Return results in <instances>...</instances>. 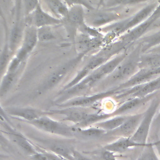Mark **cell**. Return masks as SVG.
I'll use <instances>...</instances> for the list:
<instances>
[{
	"label": "cell",
	"instance_id": "cell-21",
	"mask_svg": "<svg viewBox=\"0 0 160 160\" xmlns=\"http://www.w3.org/2000/svg\"><path fill=\"white\" fill-rule=\"evenodd\" d=\"M50 13L54 17L62 19L68 11L69 7L63 0H43Z\"/></svg>",
	"mask_w": 160,
	"mask_h": 160
},
{
	"label": "cell",
	"instance_id": "cell-19",
	"mask_svg": "<svg viewBox=\"0 0 160 160\" xmlns=\"http://www.w3.org/2000/svg\"><path fill=\"white\" fill-rule=\"evenodd\" d=\"M148 144L149 142H147L146 144L137 142L133 141L131 138H119L116 141L104 146V148L115 153H122L130 148L134 147L143 148Z\"/></svg>",
	"mask_w": 160,
	"mask_h": 160
},
{
	"label": "cell",
	"instance_id": "cell-4",
	"mask_svg": "<svg viewBox=\"0 0 160 160\" xmlns=\"http://www.w3.org/2000/svg\"><path fill=\"white\" fill-rule=\"evenodd\" d=\"M86 54V52H79L78 56L54 70L34 90L32 97H39L56 87L68 73L79 63Z\"/></svg>",
	"mask_w": 160,
	"mask_h": 160
},
{
	"label": "cell",
	"instance_id": "cell-11",
	"mask_svg": "<svg viewBox=\"0 0 160 160\" xmlns=\"http://www.w3.org/2000/svg\"><path fill=\"white\" fill-rule=\"evenodd\" d=\"M121 15L112 11L92 10L85 13V22L89 26L98 28L120 20Z\"/></svg>",
	"mask_w": 160,
	"mask_h": 160
},
{
	"label": "cell",
	"instance_id": "cell-25",
	"mask_svg": "<svg viewBox=\"0 0 160 160\" xmlns=\"http://www.w3.org/2000/svg\"><path fill=\"white\" fill-rule=\"evenodd\" d=\"M159 67H160V53L146 52L141 54L139 69H153Z\"/></svg>",
	"mask_w": 160,
	"mask_h": 160
},
{
	"label": "cell",
	"instance_id": "cell-31",
	"mask_svg": "<svg viewBox=\"0 0 160 160\" xmlns=\"http://www.w3.org/2000/svg\"><path fill=\"white\" fill-rule=\"evenodd\" d=\"M159 132H160V111L158 112V114L154 117L152 121L149 133L151 134V138L155 139L158 137V134Z\"/></svg>",
	"mask_w": 160,
	"mask_h": 160
},
{
	"label": "cell",
	"instance_id": "cell-9",
	"mask_svg": "<svg viewBox=\"0 0 160 160\" xmlns=\"http://www.w3.org/2000/svg\"><path fill=\"white\" fill-rule=\"evenodd\" d=\"M159 18L160 2L158 3L154 11L144 21H143L134 28L122 34L117 40L121 41L129 48H130L134 42L143 36L150 28V27L154 24V22H155Z\"/></svg>",
	"mask_w": 160,
	"mask_h": 160
},
{
	"label": "cell",
	"instance_id": "cell-29",
	"mask_svg": "<svg viewBox=\"0 0 160 160\" xmlns=\"http://www.w3.org/2000/svg\"><path fill=\"white\" fill-rule=\"evenodd\" d=\"M37 34L38 41L41 42H47L56 39L51 26H44L37 28Z\"/></svg>",
	"mask_w": 160,
	"mask_h": 160
},
{
	"label": "cell",
	"instance_id": "cell-7",
	"mask_svg": "<svg viewBox=\"0 0 160 160\" xmlns=\"http://www.w3.org/2000/svg\"><path fill=\"white\" fill-rule=\"evenodd\" d=\"M28 123L45 132L65 138L72 137L76 129L74 127L68 126L62 122L54 120L47 115Z\"/></svg>",
	"mask_w": 160,
	"mask_h": 160
},
{
	"label": "cell",
	"instance_id": "cell-36",
	"mask_svg": "<svg viewBox=\"0 0 160 160\" xmlns=\"http://www.w3.org/2000/svg\"><path fill=\"white\" fill-rule=\"evenodd\" d=\"M0 147L4 149H12V146L9 140L6 138L1 130H0Z\"/></svg>",
	"mask_w": 160,
	"mask_h": 160
},
{
	"label": "cell",
	"instance_id": "cell-12",
	"mask_svg": "<svg viewBox=\"0 0 160 160\" xmlns=\"http://www.w3.org/2000/svg\"><path fill=\"white\" fill-rule=\"evenodd\" d=\"M25 21L26 25L32 24L36 28L61 24V19L54 17L51 13L46 11L42 8L40 2L32 13L28 17L25 18Z\"/></svg>",
	"mask_w": 160,
	"mask_h": 160
},
{
	"label": "cell",
	"instance_id": "cell-41",
	"mask_svg": "<svg viewBox=\"0 0 160 160\" xmlns=\"http://www.w3.org/2000/svg\"><path fill=\"white\" fill-rule=\"evenodd\" d=\"M8 158V156L0 153V160H7Z\"/></svg>",
	"mask_w": 160,
	"mask_h": 160
},
{
	"label": "cell",
	"instance_id": "cell-3",
	"mask_svg": "<svg viewBox=\"0 0 160 160\" xmlns=\"http://www.w3.org/2000/svg\"><path fill=\"white\" fill-rule=\"evenodd\" d=\"M132 49L126 58L120 62L116 68L106 76L108 84H121L129 79L139 70V62L141 52V46L133 43Z\"/></svg>",
	"mask_w": 160,
	"mask_h": 160
},
{
	"label": "cell",
	"instance_id": "cell-5",
	"mask_svg": "<svg viewBox=\"0 0 160 160\" xmlns=\"http://www.w3.org/2000/svg\"><path fill=\"white\" fill-rule=\"evenodd\" d=\"M38 41L37 28L32 24L26 25L21 44L12 58L8 69L16 70L24 65Z\"/></svg>",
	"mask_w": 160,
	"mask_h": 160
},
{
	"label": "cell",
	"instance_id": "cell-6",
	"mask_svg": "<svg viewBox=\"0 0 160 160\" xmlns=\"http://www.w3.org/2000/svg\"><path fill=\"white\" fill-rule=\"evenodd\" d=\"M160 106V96L157 94L151 100L147 109L144 112L143 117L138 128L131 138L139 143L146 144L152 121Z\"/></svg>",
	"mask_w": 160,
	"mask_h": 160
},
{
	"label": "cell",
	"instance_id": "cell-15",
	"mask_svg": "<svg viewBox=\"0 0 160 160\" xmlns=\"http://www.w3.org/2000/svg\"><path fill=\"white\" fill-rule=\"evenodd\" d=\"M1 126L4 130H1L5 134L9 136L16 144H17L26 154L29 156L36 153L38 150L21 133L14 129V127L6 122L2 121Z\"/></svg>",
	"mask_w": 160,
	"mask_h": 160
},
{
	"label": "cell",
	"instance_id": "cell-24",
	"mask_svg": "<svg viewBox=\"0 0 160 160\" xmlns=\"http://www.w3.org/2000/svg\"><path fill=\"white\" fill-rule=\"evenodd\" d=\"M130 115H119L109 118L106 120L98 122L94 124L96 127L101 128L106 132L112 131L120 126Z\"/></svg>",
	"mask_w": 160,
	"mask_h": 160
},
{
	"label": "cell",
	"instance_id": "cell-43",
	"mask_svg": "<svg viewBox=\"0 0 160 160\" xmlns=\"http://www.w3.org/2000/svg\"><path fill=\"white\" fill-rule=\"evenodd\" d=\"M2 121H1V120H0V125H1V122H2Z\"/></svg>",
	"mask_w": 160,
	"mask_h": 160
},
{
	"label": "cell",
	"instance_id": "cell-35",
	"mask_svg": "<svg viewBox=\"0 0 160 160\" xmlns=\"http://www.w3.org/2000/svg\"><path fill=\"white\" fill-rule=\"evenodd\" d=\"M100 156L102 160H117V156L115 152L104 148L101 152Z\"/></svg>",
	"mask_w": 160,
	"mask_h": 160
},
{
	"label": "cell",
	"instance_id": "cell-30",
	"mask_svg": "<svg viewBox=\"0 0 160 160\" xmlns=\"http://www.w3.org/2000/svg\"><path fill=\"white\" fill-rule=\"evenodd\" d=\"M39 2V0H22V10L25 18L32 13Z\"/></svg>",
	"mask_w": 160,
	"mask_h": 160
},
{
	"label": "cell",
	"instance_id": "cell-26",
	"mask_svg": "<svg viewBox=\"0 0 160 160\" xmlns=\"http://www.w3.org/2000/svg\"><path fill=\"white\" fill-rule=\"evenodd\" d=\"M13 56L14 54L9 49L8 44V36L6 35V43L1 53L0 54V81L4 74L6 73Z\"/></svg>",
	"mask_w": 160,
	"mask_h": 160
},
{
	"label": "cell",
	"instance_id": "cell-17",
	"mask_svg": "<svg viewBox=\"0 0 160 160\" xmlns=\"http://www.w3.org/2000/svg\"><path fill=\"white\" fill-rule=\"evenodd\" d=\"M86 108L81 107H68L62 108L58 109L50 110L46 111V115H59L62 116V119L72 122L75 126L79 124L89 112L86 111Z\"/></svg>",
	"mask_w": 160,
	"mask_h": 160
},
{
	"label": "cell",
	"instance_id": "cell-42",
	"mask_svg": "<svg viewBox=\"0 0 160 160\" xmlns=\"http://www.w3.org/2000/svg\"><path fill=\"white\" fill-rule=\"evenodd\" d=\"M104 3H105V0H99L98 5V8H99L100 6H104Z\"/></svg>",
	"mask_w": 160,
	"mask_h": 160
},
{
	"label": "cell",
	"instance_id": "cell-40",
	"mask_svg": "<svg viewBox=\"0 0 160 160\" xmlns=\"http://www.w3.org/2000/svg\"><path fill=\"white\" fill-rule=\"evenodd\" d=\"M146 52H154V53H160V44L155 46L151 49H150L149 50H148Z\"/></svg>",
	"mask_w": 160,
	"mask_h": 160
},
{
	"label": "cell",
	"instance_id": "cell-33",
	"mask_svg": "<svg viewBox=\"0 0 160 160\" xmlns=\"http://www.w3.org/2000/svg\"><path fill=\"white\" fill-rule=\"evenodd\" d=\"M137 0H108L104 4V7L112 8L119 5H126L134 4Z\"/></svg>",
	"mask_w": 160,
	"mask_h": 160
},
{
	"label": "cell",
	"instance_id": "cell-10",
	"mask_svg": "<svg viewBox=\"0 0 160 160\" xmlns=\"http://www.w3.org/2000/svg\"><path fill=\"white\" fill-rule=\"evenodd\" d=\"M120 92V90H116L114 88L109 90L99 92L92 95H82L74 97L62 103L57 104L59 108L68 107H81L87 108L93 105L98 101L104 98L110 97L114 95H117Z\"/></svg>",
	"mask_w": 160,
	"mask_h": 160
},
{
	"label": "cell",
	"instance_id": "cell-2",
	"mask_svg": "<svg viewBox=\"0 0 160 160\" xmlns=\"http://www.w3.org/2000/svg\"><path fill=\"white\" fill-rule=\"evenodd\" d=\"M158 3L153 2L142 8L135 14L112 22L100 29L112 39L116 40L124 33L144 21L154 11Z\"/></svg>",
	"mask_w": 160,
	"mask_h": 160
},
{
	"label": "cell",
	"instance_id": "cell-38",
	"mask_svg": "<svg viewBox=\"0 0 160 160\" xmlns=\"http://www.w3.org/2000/svg\"><path fill=\"white\" fill-rule=\"evenodd\" d=\"M29 159L31 160H48L47 157L44 154L38 151L36 153L30 156Z\"/></svg>",
	"mask_w": 160,
	"mask_h": 160
},
{
	"label": "cell",
	"instance_id": "cell-8",
	"mask_svg": "<svg viewBox=\"0 0 160 160\" xmlns=\"http://www.w3.org/2000/svg\"><path fill=\"white\" fill-rule=\"evenodd\" d=\"M84 8L81 5H74L69 8L66 16L61 19V24L65 28L69 36L74 41L79 28L86 24Z\"/></svg>",
	"mask_w": 160,
	"mask_h": 160
},
{
	"label": "cell",
	"instance_id": "cell-18",
	"mask_svg": "<svg viewBox=\"0 0 160 160\" xmlns=\"http://www.w3.org/2000/svg\"><path fill=\"white\" fill-rule=\"evenodd\" d=\"M158 92L148 95L143 98H133L128 99L121 106H119L114 111L111 112V116L113 117L119 115H125L126 114L148 103L157 94Z\"/></svg>",
	"mask_w": 160,
	"mask_h": 160
},
{
	"label": "cell",
	"instance_id": "cell-37",
	"mask_svg": "<svg viewBox=\"0 0 160 160\" xmlns=\"http://www.w3.org/2000/svg\"><path fill=\"white\" fill-rule=\"evenodd\" d=\"M0 120L6 122L8 124H9L10 125L13 126V123L10 120L9 116L7 114L4 108H3L1 104H0Z\"/></svg>",
	"mask_w": 160,
	"mask_h": 160
},
{
	"label": "cell",
	"instance_id": "cell-16",
	"mask_svg": "<svg viewBox=\"0 0 160 160\" xmlns=\"http://www.w3.org/2000/svg\"><path fill=\"white\" fill-rule=\"evenodd\" d=\"M4 109L9 116H12L26 122L32 121L46 115V111L31 107L9 106L5 108Z\"/></svg>",
	"mask_w": 160,
	"mask_h": 160
},
{
	"label": "cell",
	"instance_id": "cell-32",
	"mask_svg": "<svg viewBox=\"0 0 160 160\" xmlns=\"http://www.w3.org/2000/svg\"><path fill=\"white\" fill-rule=\"evenodd\" d=\"M69 8L74 5H81L89 11L94 10V8L89 2L88 0H63Z\"/></svg>",
	"mask_w": 160,
	"mask_h": 160
},
{
	"label": "cell",
	"instance_id": "cell-39",
	"mask_svg": "<svg viewBox=\"0 0 160 160\" xmlns=\"http://www.w3.org/2000/svg\"><path fill=\"white\" fill-rule=\"evenodd\" d=\"M153 142L154 144V148L157 151L159 155V158L160 159V139H157Z\"/></svg>",
	"mask_w": 160,
	"mask_h": 160
},
{
	"label": "cell",
	"instance_id": "cell-20",
	"mask_svg": "<svg viewBox=\"0 0 160 160\" xmlns=\"http://www.w3.org/2000/svg\"><path fill=\"white\" fill-rule=\"evenodd\" d=\"M23 68L16 70H7L0 81V98L5 96L12 88Z\"/></svg>",
	"mask_w": 160,
	"mask_h": 160
},
{
	"label": "cell",
	"instance_id": "cell-22",
	"mask_svg": "<svg viewBox=\"0 0 160 160\" xmlns=\"http://www.w3.org/2000/svg\"><path fill=\"white\" fill-rule=\"evenodd\" d=\"M160 90V76L141 84L140 89L132 94L128 99L133 98H143Z\"/></svg>",
	"mask_w": 160,
	"mask_h": 160
},
{
	"label": "cell",
	"instance_id": "cell-14",
	"mask_svg": "<svg viewBox=\"0 0 160 160\" xmlns=\"http://www.w3.org/2000/svg\"><path fill=\"white\" fill-rule=\"evenodd\" d=\"M143 115L144 112L130 115L120 126L107 132L105 135L118 138H131L138 128Z\"/></svg>",
	"mask_w": 160,
	"mask_h": 160
},
{
	"label": "cell",
	"instance_id": "cell-27",
	"mask_svg": "<svg viewBox=\"0 0 160 160\" xmlns=\"http://www.w3.org/2000/svg\"><path fill=\"white\" fill-rule=\"evenodd\" d=\"M154 142H149V144L143 147V150L140 155L134 160H160L154 150Z\"/></svg>",
	"mask_w": 160,
	"mask_h": 160
},
{
	"label": "cell",
	"instance_id": "cell-23",
	"mask_svg": "<svg viewBox=\"0 0 160 160\" xmlns=\"http://www.w3.org/2000/svg\"><path fill=\"white\" fill-rule=\"evenodd\" d=\"M134 43L141 46V54L146 53L150 49L160 44V30L149 35L143 36Z\"/></svg>",
	"mask_w": 160,
	"mask_h": 160
},
{
	"label": "cell",
	"instance_id": "cell-1",
	"mask_svg": "<svg viewBox=\"0 0 160 160\" xmlns=\"http://www.w3.org/2000/svg\"><path fill=\"white\" fill-rule=\"evenodd\" d=\"M126 49H129V47L119 40H116L108 45L104 46L101 50L91 58L88 63L64 86L62 90H65L74 86L94 70L100 67L115 55Z\"/></svg>",
	"mask_w": 160,
	"mask_h": 160
},
{
	"label": "cell",
	"instance_id": "cell-13",
	"mask_svg": "<svg viewBox=\"0 0 160 160\" xmlns=\"http://www.w3.org/2000/svg\"><path fill=\"white\" fill-rule=\"evenodd\" d=\"M160 76V68L148 69L142 68L132 76L129 79L114 87L116 90L129 88L147 82Z\"/></svg>",
	"mask_w": 160,
	"mask_h": 160
},
{
	"label": "cell",
	"instance_id": "cell-28",
	"mask_svg": "<svg viewBox=\"0 0 160 160\" xmlns=\"http://www.w3.org/2000/svg\"><path fill=\"white\" fill-rule=\"evenodd\" d=\"M77 130L79 133L88 138H99L105 135L107 132L104 129L95 126H91L84 128H77Z\"/></svg>",
	"mask_w": 160,
	"mask_h": 160
},
{
	"label": "cell",
	"instance_id": "cell-34",
	"mask_svg": "<svg viewBox=\"0 0 160 160\" xmlns=\"http://www.w3.org/2000/svg\"><path fill=\"white\" fill-rule=\"evenodd\" d=\"M65 159L68 160H91L85 156L81 154L73 148L70 151Z\"/></svg>",
	"mask_w": 160,
	"mask_h": 160
}]
</instances>
